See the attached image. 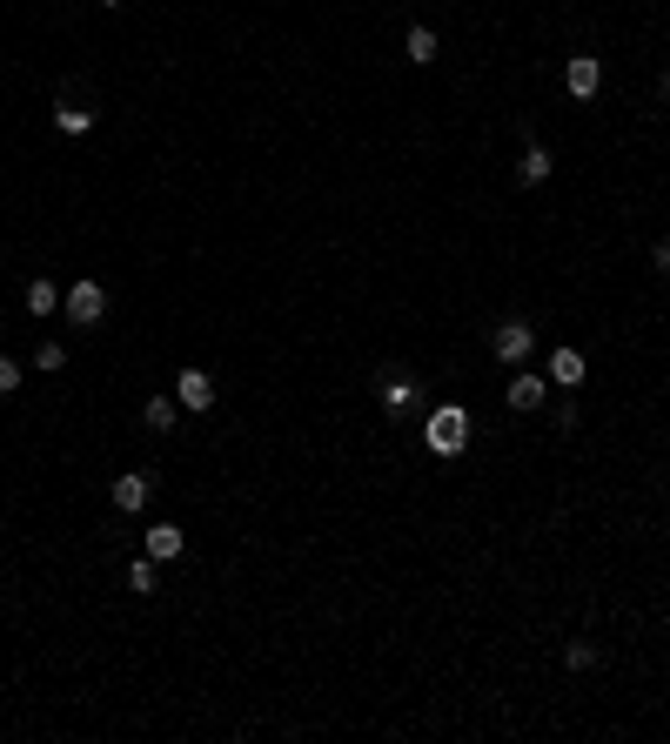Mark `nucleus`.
I'll list each match as a JSON object with an SVG mask.
<instances>
[{"label": "nucleus", "instance_id": "nucleus-9", "mask_svg": "<svg viewBox=\"0 0 670 744\" xmlns=\"http://www.w3.org/2000/svg\"><path fill=\"white\" fill-rule=\"evenodd\" d=\"M148 490H155V483H148V476H121V483H114V510H121V517H134V510H141V503H148Z\"/></svg>", "mask_w": 670, "mask_h": 744}, {"label": "nucleus", "instance_id": "nucleus-2", "mask_svg": "<svg viewBox=\"0 0 670 744\" xmlns=\"http://www.w3.org/2000/svg\"><path fill=\"white\" fill-rule=\"evenodd\" d=\"M61 309H67V322H74V329H94V322L108 316V289H101V282H67Z\"/></svg>", "mask_w": 670, "mask_h": 744}, {"label": "nucleus", "instance_id": "nucleus-3", "mask_svg": "<svg viewBox=\"0 0 670 744\" xmlns=\"http://www.w3.org/2000/svg\"><path fill=\"white\" fill-rule=\"evenodd\" d=\"M490 349H496V362L523 369V362H530V349H536V329H530V322H496V329H490Z\"/></svg>", "mask_w": 670, "mask_h": 744}, {"label": "nucleus", "instance_id": "nucleus-6", "mask_svg": "<svg viewBox=\"0 0 670 744\" xmlns=\"http://www.w3.org/2000/svg\"><path fill=\"white\" fill-rule=\"evenodd\" d=\"M376 396H382V409H389V416H402V409L416 403V383H409L402 369H389V376L376 383Z\"/></svg>", "mask_w": 670, "mask_h": 744}, {"label": "nucleus", "instance_id": "nucleus-17", "mask_svg": "<svg viewBox=\"0 0 670 744\" xmlns=\"http://www.w3.org/2000/svg\"><path fill=\"white\" fill-rule=\"evenodd\" d=\"M563 664H570V671H590V664H597V644H590V637H570V644H563Z\"/></svg>", "mask_w": 670, "mask_h": 744}, {"label": "nucleus", "instance_id": "nucleus-4", "mask_svg": "<svg viewBox=\"0 0 670 744\" xmlns=\"http://www.w3.org/2000/svg\"><path fill=\"white\" fill-rule=\"evenodd\" d=\"M175 403L195 409V416H201V409H215V376H208V369H181V376H175Z\"/></svg>", "mask_w": 670, "mask_h": 744}, {"label": "nucleus", "instance_id": "nucleus-14", "mask_svg": "<svg viewBox=\"0 0 670 744\" xmlns=\"http://www.w3.org/2000/svg\"><path fill=\"white\" fill-rule=\"evenodd\" d=\"M402 54H409L416 68H429V61H436V34H429V27H409V41H402Z\"/></svg>", "mask_w": 670, "mask_h": 744}, {"label": "nucleus", "instance_id": "nucleus-10", "mask_svg": "<svg viewBox=\"0 0 670 744\" xmlns=\"http://www.w3.org/2000/svg\"><path fill=\"white\" fill-rule=\"evenodd\" d=\"M516 181H523V188H543V181H550V148H523V161H516Z\"/></svg>", "mask_w": 670, "mask_h": 744}, {"label": "nucleus", "instance_id": "nucleus-13", "mask_svg": "<svg viewBox=\"0 0 670 744\" xmlns=\"http://www.w3.org/2000/svg\"><path fill=\"white\" fill-rule=\"evenodd\" d=\"M141 423L155 429V436H168V429H175V396H148V409H141Z\"/></svg>", "mask_w": 670, "mask_h": 744}, {"label": "nucleus", "instance_id": "nucleus-15", "mask_svg": "<svg viewBox=\"0 0 670 744\" xmlns=\"http://www.w3.org/2000/svg\"><path fill=\"white\" fill-rule=\"evenodd\" d=\"M155 584H161L155 557H134V564H128V590H134V597H155Z\"/></svg>", "mask_w": 670, "mask_h": 744}, {"label": "nucleus", "instance_id": "nucleus-16", "mask_svg": "<svg viewBox=\"0 0 670 744\" xmlns=\"http://www.w3.org/2000/svg\"><path fill=\"white\" fill-rule=\"evenodd\" d=\"M54 128H61V135H88L94 114H88V108H67V101H61V108H54Z\"/></svg>", "mask_w": 670, "mask_h": 744}, {"label": "nucleus", "instance_id": "nucleus-8", "mask_svg": "<svg viewBox=\"0 0 670 744\" xmlns=\"http://www.w3.org/2000/svg\"><path fill=\"white\" fill-rule=\"evenodd\" d=\"M543 403H550V383H543V376H516L510 383V409L530 416V409H543Z\"/></svg>", "mask_w": 670, "mask_h": 744}, {"label": "nucleus", "instance_id": "nucleus-20", "mask_svg": "<svg viewBox=\"0 0 670 744\" xmlns=\"http://www.w3.org/2000/svg\"><path fill=\"white\" fill-rule=\"evenodd\" d=\"M650 262H657V269L670 275V235H657V248H650Z\"/></svg>", "mask_w": 670, "mask_h": 744}, {"label": "nucleus", "instance_id": "nucleus-7", "mask_svg": "<svg viewBox=\"0 0 670 744\" xmlns=\"http://www.w3.org/2000/svg\"><path fill=\"white\" fill-rule=\"evenodd\" d=\"M181 550H188V537H181L175 523H155V530H148V557H155V564H175Z\"/></svg>", "mask_w": 670, "mask_h": 744}, {"label": "nucleus", "instance_id": "nucleus-12", "mask_svg": "<svg viewBox=\"0 0 670 744\" xmlns=\"http://www.w3.org/2000/svg\"><path fill=\"white\" fill-rule=\"evenodd\" d=\"M54 309H61V289H54V282H27V316H54Z\"/></svg>", "mask_w": 670, "mask_h": 744}, {"label": "nucleus", "instance_id": "nucleus-1", "mask_svg": "<svg viewBox=\"0 0 670 744\" xmlns=\"http://www.w3.org/2000/svg\"><path fill=\"white\" fill-rule=\"evenodd\" d=\"M423 443H429V456H463V450H469V409H463V403L429 409Z\"/></svg>", "mask_w": 670, "mask_h": 744}, {"label": "nucleus", "instance_id": "nucleus-11", "mask_svg": "<svg viewBox=\"0 0 670 744\" xmlns=\"http://www.w3.org/2000/svg\"><path fill=\"white\" fill-rule=\"evenodd\" d=\"M550 383H557V389L583 383V356H577V349H557V356H550Z\"/></svg>", "mask_w": 670, "mask_h": 744}, {"label": "nucleus", "instance_id": "nucleus-21", "mask_svg": "<svg viewBox=\"0 0 670 744\" xmlns=\"http://www.w3.org/2000/svg\"><path fill=\"white\" fill-rule=\"evenodd\" d=\"M664 101H670V68H664Z\"/></svg>", "mask_w": 670, "mask_h": 744}, {"label": "nucleus", "instance_id": "nucleus-19", "mask_svg": "<svg viewBox=\"0 0 670 744\" xmlns=\"http://www.w3.org/2000/svg\"><path fill=\"white\" fill-rule=\"evenodd\" d=\"M14 389H21V362L0 356V396H14Z\"/></svg>", "mask_w": 670, "mask_h": 744}, {"label": "nucleus", "instance_id": "nucleus-5", "mask_svg": "<svg viewBox=\"0 0 670 744\" xmlns=\"http://www.w3.org/2000/svg\"><path fill=\"white\" fill-rule=\"evenodd\" d=\"M563 88L577 94V101H590V94L603 88V61H597V54H570V68H563Z\"/></svg>", "mask_w": 670, "mask_h": 744}, {"label": "nucleus", "instance_id": "nucleus-18", "mask_svg": "<svg viewBox=\"0 0 670 744\" xmlns=\"http://www.w3.org/2000/svg\"><path fill=\"white\" fill-rule=\"evenodd\" d=\"M61 362H67L61 342H41V349H34V369H61Z\"/></svg>", "mask_w": 670, "mask_h": 744}, {"label": "nucleus", "instance_id": "nucleus-22", "mask_svg": "<svg viewBox=\"0 0 670 744\" xmlns=\"http://www.w3.org/2000/svg\"><path fill=\"white\" fill-rule=\"evenodd\" d=\"M101 7H121V0H101Z\"/></svg>", "mask_w": 670, "mask_h": 744}]
</instances>
